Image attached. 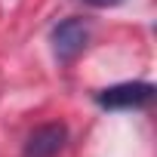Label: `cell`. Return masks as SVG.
Instances as JSON below:
<instances>
[{"instance_id": "1", "label": "cell", "mask_w": 157, "mask_h": 157, "mask_svg": "<svg viewBox=\"0 0 157 157\" xmlns=\"http://www.w3.org/2000/svg\"><path fill=\"white\" fill-rule=\"evenodd\" d=\"M52 52L59 62H74L90 43V28L83 19H65L52 28Z\"/></svg>"}, {"instance_id": "2", "label": "cell", "mask_w": 157, "mask_h": 157, "mask_svg": "<svg viewBox=\"0 0 157 157\" xmlns=\"http://www.w3.org/2000/svg\"><path fill=\"white\" fill-rule=\"evenodd\" d=\"M154 99V86L145 83V80H129V83H114L102 93H96V102L102 108H111V111H126V108H145L148 102Z\"/></svg>"}, {"instance_id": "3", "label": "cell", "mask_w": 157, "mask_h": 157, "mask_svg": "<svg viewBox=\"0 0 157 157\" xmlns=\"http://www.w3.org/2000/svg\"><path fill=\"white\" fill-rule=\"evenodd\" d=\"M68 142L65 123H43L25 142V157H56Z\"/></svg>"}, {"instance_id": "4", "label": "cell", "mask_w": 157, "mask_h": 157, "mask_svg": "<svg viewBox=\"0 0 157 157\" xmlns=\"http://www.w3.org/2000/svg\"><path fill=\"white\" fill-rule=\"evenodd\" d=\"M83 3H90V6H117V3H123V0H83Z\"/></svg>"}]
</instances>
